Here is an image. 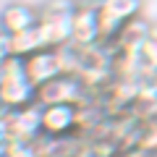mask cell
<instances>
[{
  "label": "cell",
  "instance_id": "1",
  "mask_svg": "<svg viewBox=\"0 0 157 157\" xmlns=\"http://www.w3.org/2000/svg\"><path fill=\"white\" fill-rule=\"evenodd\" d=\"M78 8L76 0H47L39 8L37 32L45 42V47H66L71 45L73 32V11Z\"/></svg>",
  "mask_w": 157,
  "mask_h": 157
},
{
  "label": "cell",
  "instance_id": "2",
  "mask_svg": "<svg viewBox=\"0 0 157 157\" xmlns=\"http://www.w3.org/2000/svg\"><path fill=\"white\" fill-rule=\"evenodd\" d=\"M0 100L6 110H18L37 102V86L29 81L24 58L11 55L0 68Z\"/></svg>",
  "mask_w": 157,
  "mask_h": 157
},
{
  "label": "cell",
  "instance_id": "3",
  "mask_svg": "<svg viewBox=\"0 0 157 157\" xmlns=\"http://www.w3.org/2000/svg\"><path fill=\"white\" fill-rule=\"evenodd\" d=\"M89 89L84 86V81L78 76H71V73H60L58 78L47 81L37 89V105H78V102L89 100Z\"/></svg>",
  "mask_w": 157,
  "mask_h": 157
},
{
  "label": "cell",
  "instance_id": "4",
  "mask_svg": "<svg viewBox=\"0 0 157 157\" xmlns=\"http://www.w3.org/2000/svg\"><path fill=\"white\" fill-rule=\"evenodd\" d=\"M8 123V141H37L42 136V107L34 105L18 107L6 113Z\"/></svg>",
  "mask_w": 157,
  "mask_h": 157
},
{
  "label": "cell",
  "instance_id": "5",
  "mask_svg": "<svg viewBox=\"0 0 157 157\" xmlns=\"http://www.w3.org/2000/svg\"><path fill=\"white\" fill-rule=\"evenodd\" d=\"M78 110L76 105H45L42 107V134L50 139L66 141L76 136Z\"/></svg>",
  "mask_w": 157,
  "mask_h": 157
},
{
  "label": "cell",
  "instance_id": "6",
  "mask_svg": "<svg viewBox=\"0 0 157 157\" xmlns=\"http://www.w3.org/2000/svg\"><path fill=\"white\" fill-rule=\"evenodd\" d=\"M102 42L100 34V8L92 3H78L73 11V32H71V45L76 47H97Z\"/></svg>",
  "mask_w": 157,
  "mask_h": 157
},
{
  "label": "cell",
  "instance_id": "7",
  "mask_svg": "<svg viewBox=\"0 0 157 157\" xmlns=\"http://www.w3.org/2000/svg\"><path fill=\"white\" fill-rule=\"evenodd\" d=\"M24 68H26V76L34 86H42L52 78H58L63 73V63H60V52L55 47H42V50L32 52L29 58H24Z\"/></svg>",
  "mask_w": 157,
  "mask_h": 157
},
{
  "label": "cell",
  "instance_id": "8",
  "mask_svg": "<svg viewBox=\"0 0 157 157\" xmlns=\"http://www.w3.org/2000/svg\"><path fill=\"white\" fill-rule=\"evenodd\" d=\"M37 21H39V11L26 3H11L0 11V29L8 34L26 32V29L37 26Z\"/></svg>",
  "mask_w": 157,
  "mask_h": 157
},
{
  "label": "cell",
  "instance_id": "9",
  "mask_svg": "<svg viewBox=\"0 0 157 157\" xmlns=\"http://www.w3.org/2000/svg\"><path fill=\"white\" fill-rule=\"evenodd\" d=\"M128 115H134L141 123L157 121V78L155 81H141V89L136 94V100L131 102Z\"/></svg>",
  "mask_w": 157,
  "mask_h": 157
},
{
  "label": "cell",
  "instance_id": "10",
  "mask_svg": "<svg viewBox=\"0 0 157 157\" xmlns=\"http://www.w3.org/2000/svg\"><path fill=\"white\" fill-rule=\"evenodd\" d=\"M139 73L141 81H155L157 78V24L149 26V34H147L144 45L139 50Z\"/></svg>",
  "mask_w": 157,
  "mask_h": 157
},
{
  "label": "cell",
  "instance_id": "11",
  "mask_svg": "<svg viewBox=\"0 0 157 157\" xmlns=\"http://www.w3.org/2000/svg\"><path fill=\"white\" fill-rule=\"evenodd\" d=\"M42 47H45V42L39 37L37 26L26 29V32H18V34H11V55H16V58H29L32 52L42 50Z\"/></svg>",
  "mask_w": 157,
  "mask_h": 157
},
{
  "label": "cell",
  "instance_id": "12",
  "mask_svg": "<svg viewBox=\"0 0 157 157\" xmlns=\"http://www.w3.org/2000/svg\"><path fill=\"white\" fill-rule=\"evenodd\" d=\"M100 6L105 11H110L113 16H118L121 21H128V18L141 16L144 0H100Z\"/></svg>",
  "mask_w": 157,
  "mask_h": 157
},
{
  "label": "cell",
  "instance_id": "13",
  "mask_svg": "<svg viewBox=\"0 0 157 157\" xmlns=\"http://www.w3.org/2000/svg\"><path fill=\"white\" fill-rule=\"evenodd\" d=\"M136 147L144 149L147 155H155V152H157V121H147V123L139 126Z\"/></svg>",
  "mask_w": 157,
  "mask_h": 157
},
{
  "label": "cell",
  "instance_id": "14",
  "mask_svg": "<svg viewBox=\"0 0 157 157\" xmlns=\"http://www.w3.org/2000/svg\"><path fill=\"white\" fill-rule=\"evenodd\" d=\"M6 157H39V149L34 141H8Z\"/></svg>",
  "mask_w": 157,
  "mask_h": 157
},
{
  "label": "cell",
  "instance_id": "15",
  "mask_svg": "<svg viewBox=\"0 0 157 157\" xmlns=\"http://www.w3.org/2000/svg\"><path fill=\"white\" fill-rule=\"evenodd\" d=\"M8 144V123H6V115L0 118V147Z\"/></svg>",
  "mask_w": 157,
  "mask_h": 157
},
{
  "label": "cell",
  "instance_id": "16",
  "mask_svg": "<svg viewBox=\"0 0 157 157\" xmlns=\"http://www.w3.org/2000/svg\"><path fill=\"white\" fill-rule=\"evenodd\" d=\"M6 113H8V110H6V105H3V100H0V118L6 115Z\"/></svg>",
  "mask_w": 157,
  "mask_h": 157
},
{
  "label": "cell",
  "instance_id": "17",
  "mask_svg": "<svg viewBox=\"0 0 157 157\" xmlns=\"http://www.w3.org/2000/svg\"><path fill=\"white\" fill-rule=\"evenodd\" d=\"M0 157H6V147H0Z\"/></svg>",
  "mask_w": 157,
  "mask_h": 157
},
{
  "label": "cell",
  "instance_id": "18",
  "mask_svg": "<svg viewBox=\"0 0 157 157\" xmlns=\"http://www.w3.org/2000/svg\"><path fill=\"white\" fill-rule=\"evenodd\" d=\"M152 157H157V152H155V155H152Z\"/></svg>",
  "mask_w": 157,
  "mask_h": 157
}]
</instances>
